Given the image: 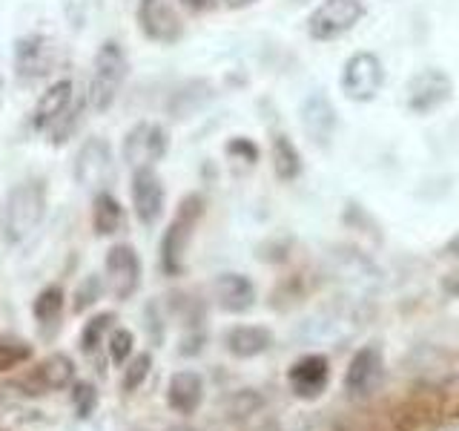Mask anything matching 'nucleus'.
<instances>
[{"instance_id": "obj_32", "label": "nucleus", "mask_w": 459, "mask_h": 431, "mask_svg": "<svg viewBox=\"0 0 459 431\" xmlns=\"http://www.w3.org/2000/svg\"><path fill=\"white\" fill-rule=\"evenodd\" d=\"M64 12H66V21L72 29H81L83 21H86V0H66L64 4Z\"/></svg>"}, {"instance_id": "obj_22", "label": "nucleus", "mask_w": 459, "mask_h": 431, "mask_svg": "<svg viewBox=\"0 0 459 431\" xmlns=\"http://www.w3.org/2000/svg\"><path fill=\"white\" fill-rule=\"evenodd\" d=\"M270 158H273V170H276V176L281 181H293L299 179V172H301V155L296 150V144L276 133L273 136V144H270Z\"/></svg>"}, {"instance_id": "obj_25", "label": "nucleus", "mask_w": 459, "mask_h": 431, "mask_svg": "<svg viewBox=\"0 0 459 431\" xmlns=\"http://www.w3.org/2000/svg\"><path fill=\"white\" fill-rule=\"evenodd\" d=\"M112 322H115L112 313H98V316H92V320L86 322L83 330H81V351L83 354H95V348H98L100 342H104V334L112 328Z\"/></svg>"}, {"instance_id": "obj_23", "label": "nucleus", "mask_w": 459, "mask_h": 431, "mask_svg": "<svg viewBox=\"0 0 459 431\" xmlns=\"http://www.w3.org/2000/svg\"><path fill=\"white\" fill-rule=\"evenodd\" d=\"M32 313H35V320L43 328L55 325L57 320H61V313H64V291H61V287H57V285L43 287V291L32 302Z\"/></svg>"}, {"instance_id": "obj_17", "label": "nucleus", "mask_w": 459, "mask_h": 431, "mask_svg": "<svg viewBox=\"0 0 459 431\" xmlns=\"http://www.w3.org/2000/svg\"><path fill=\"white\" fill-rule=\"evenodd\" d=\"M327 377H330V365L322 354H310V356H301L299 363L290 368L287 374V380H290L293 391L301 397V400H313L325 391L327 385Z\"/></svg>"}, {"instance_id": "obj_1", "label": "nucleus", "mask_w": 459, "mask_h": 431, "mask_svg": "<svg viewBox=\"0 0 459 431\" xmlns=\"http://www.w3.org/2000/svg\"><path fill=\"white\" fill-rule=\"evenodd\" d=\"M47 213V187L40 179H26L12 187L6 198V213H4V227L9 242H26L35 233Z\"/></svg>"}, {"instance_id": "obj_2", "label": "nucleus", "mask_w": 459, "mask_h": 431, "mask_svg": "<svg viewBox=\"0 0 459 431\" xmlns=\"http://www.w3.org/2000/svg\"><path fill=\"white\" fill-rule=\"evenodd\" d=\"M129 61L118 40H104L92 64V81H90V104L98 112H109L118 101V92L126 81Z\"/></svg>"}, {"instance_id": "obj_34", "label": "nucleus", "mask_w": 459, "mask_h": 431, "mask_svg": "<svg viewBox=\"0 0 459 431\" xmlns=\"http://www.w3.org/2000/svg\"><path fill=\"white\" fill-rule=\"evenodd\" d=\"M445 294H451V296H459V273H454V277L445 279Z\"/></svg>"}, {"instance_id": "obj_5", "label": "nucleus", "mask_w": 459, "mask_h": 431, "mask_svg": "<svg viewBox=\"0 0 459 431\" xmlns=\"http://www.w3.org/2000/svg\"><path fill=\"white\" fill-rule=\"evenodd\" d=\"M55 40L47 35H23L14 40V75L21 84H38L55 69Z\"/></svg>"}, {"instance_id": "obj_12", "label": "nucleus", "mask_w": 459, "mask_h": 431, "mask_svg": "<svg viewBox=\"0 0 459 431\" xmlns=\"http://www.w3.org/2000/svg\"><path fill=\"white\" fill-rule=\"evenodd\" d=\"M107 282L115 299H129L141 285V259L133 244H112L107 253Z\"/></svg>"}, {"instance_id": "obj_19", "label": "nucleus", "mask_w": 459, "mask_h": 431, "mask_svg": "<svg viewBox=\"0 0 459 431\" xmlns=\"http://www.w3.org/2000/svg\"><path fill=\"white\" fill-rule=\"evenodd\" d=\"M72 380H75V363L66 354H49L47 359H40L32 377H29V383L38 388V394L61 391V388L72 385Z\"/></svg>"}, {"instance_id": "obj_10", "label": "nucleus", "mask_w": 459, "mask_h": 431, "mask_svg": "<svg viewBox=\"0 0 459 431\" xmlns=\"http://www.w3.org/2000/svg\"><path fill=\"white\" fill-rule=\"evenodd\" d=\"M454 92V81L445 69L430 66L416 72L408 84V110L416 115H428L439 110L442 104H448Z\"/></svg>"}, {"instance_id": "obj_31", "label": "nucleus", "mask_w": 459, "mask_h": 431, "mask_svg": "<svg viewBox=\"0 0 459 431\" xmlns=\"http://www.w3.org/2000/svg\"><path fill=\"white\" fill-rule=\"evenodd\" d=\"M75 406H78V411H81V417H86L92 411V406H95V388L90 385V383H78L75 385Z\"/></svg>"}, {"instance_id": "obj_36", "label": "nucleus", "mask_w": 459, "mask_h": 431, "mask_svg": "<svg viewBox=\"0 0 459 431\" xmlns=\"http://www.w3.org/2000/svg\"><path fill=\"white\" fill-rule=\"evenodd\" d=\"M250 4H255V0H230V6H233V9H241V6H250Z\"/></svg>"}, {"instance_id": "obj_15", "label": "nucleus", "mask_w": 459, "mask_h": 431, "mask_svg": "<svg viewBox=\"0 0 459 431\" xmlns=\"http://www.w3.org/2000/svg\"><path fill=\"white\" fill-rule=\"evenodd\" d=\"M212 296L227 313H244L255 305V287L244 273H221L212 282Z\"/></svg>"}, {"instance_id": "obj_26", "label": "nucleus", "mask_w": 459, "mask_h": 431, "mask_svg": "<svg viewBox=\"0 0 459 431\" xmlns=\"http://www.w3.org/2000/svg\"><path fill=\"white\" fill-rule=\"evenodd\" d=\"M81 110H83L81 101H72V107L47 129V136H49L52 144H66V141L72 138V133H75V127H78V121H81Z\"/></svg>"}, {"instance_id": "obj_3", "label": "nucleus", "mask_w": 459, "mask_h": 431, "mask_svg": "<svg viewBox=\"0 0 459 431\" xmlns=\"http://www.w3.org/2000/svg\"><path fill=\"white\" fill-rule=\"evenodd\" d=\"M204 213V198L201 196H186L176 213V219L169 222L167 233L161 239V270L167 277H181L186 265V248H190L193 230Z\"/></svg>"}, {"instance_id": "obj_8", "label": "nucleus", "mask_w": 459, "mask_h": 431, "mask_svg": "<svg viewBox=\"0 0 459 431\" xmlns=\"http://www.w3.org/2000/svg\"><path fill=\"white\" fill-rule=\"evenodd\" d=\"M169 150V138L167 129L155 121H138L124 138V162L129 167H155Z\"/></svg>"}, {"instance_id": "obj_29", "label": "nucleus", "mask_w": 459, "mask_h": 431, "mask_svg": "<svg viewBox=\"0 0 459 431\" xmlns=\"http://www.w3.org/2000/svg\"><path fill=\"white\" fill-rule=\"evenodd\" d=\"M133 345H135V337L129 328H115L109 334V359L115 365H124L129 354H133Z\"/></svg>"}, {"instance_id": "obj_7", "label": "nucleus", "mask_w": 459, "mask_h": 431, "mask_svg": "<svg viewBox=\"0 0 459 431\" xmlns=\"http://www.w3.org/2000/svg\"><path fill=\"white\" fill-rule=\"evenodd\" d=\"M365 18L362 0H325V4L310 14L307 32L313 40H333Z\"/></svg>"}, {"instance_id": "obj_24", "label": "nucleus", "mask_w": 459, "mask_h": 431, "mask_svg": "<svg viewBox=\"0 0 459 431\" xmlns=\"http://www.w3.org/2000/svg\"><path fill=\"white\" fill-rule=\"evenodd\" d=\"M100 296H104V279H100L98 273H90V277H83V279H81V285L75 287V299H72V311H75V313L90 311Z\"/></svg>"}, {"instance_id": "obj_33", "label": "nucleus", "mask_w": 459, "mask_h": 431, "mask_svg": "<svg viewBox=\"0 0 459 431\" xmlns=\"http://www.w3.org/2000/svg\"><path fill=\"white\" fill-rule=\"evenodd\" d=\"M215 4H221V0H184V6H186V9H193V12L212 9Z\"/></svg>"}, {"instance_id": "obj_18", "label": "nucleus", "mask_w": 459, "mask_h": 431, "mask_svg": "<svg viewBox=\"0 0 459 431\" xmlns=\"http://www.w3.org/2000/svg\"><path fill=\"white\" fill-rule=\"evenodd\" d=\"M167 402L176 414H195L204 402V380L198 371H176L167 385Z\"/></svg>"}, {"instance_id": "obj_20", "label": "nucleus", "mask_w": 459, "mask_h": 431, "mask_svg": "<svg viewBox=\"0 0 459 431\" xmlns=\"http://www.w3.org/2000/svg\"><path fill=\"white\" fill-rule=\"evenodd\" d=\"M227 351L238 359H253L258 354H264L273 345V334L264 325H236L227 330L224 337Z\"/></svg>"}, {"instance_id": "obj_4", "label": "nucleus", "mask_w": 459, "mask_h": 431, "mask_svg": "<svg viewBox=\"0 0 459 431\" xmlns=\"http://www.w3.org/2000/svg\"><path fill=\"white\" fill-rule=\"evenodd\" d=\"M385 84V66L373 52H356L348 57V64L342 69V92L351 101L368 104L379 92Z\"/></svg>"}, {"instance_id": "obj_13", "label": "nucleus", "mask_w": 459, "mask_h": 431, "mask_svg": "<svg viewBox=\"0 0 459 431\" xmlns=\"http://www.w3.org/2000/svg\"><path fill=\"white\" fill-rule=\"evenodd\" d=\"M382 371H385L382 351L377 345H365V348H359L353 354L348 371H344V388H348V394L353 397H368L377 391Z\"/></svg>"}, {"instance_id": "obj_16", "label": "nucleus", "mask_w": 459, "mask_h": 431, "mask_svg": "<svg viewBox=\"0 0 459 431\" xmlns=\"http://www.w3.org/2000/svg\"><path fill=\"white\" fill-rule=\"evenodd\" d=\"M72 101H75V84H72L69 78L55 81L49 90L38 98L35 112H32V127L38 129V133H47V129L72 107Z\"/></svg>"}, {"instance_id": "obj_37", "label": "nucleus", "mask_w": 459, "mask_h": 431, "mask_svg": "<svg viewBox=\"0 0 459 431\" xmlns=\"http://www.w3.org/2000/svg\"><path fill=\"white\" fill-rule=\"evenodd\" d=\"M0 104H4V78H0Z\"/></svg>"}, {"instance_id": "obj_30", "label": "nucleus", "mask_w": 459, "mask_h": 431, "mask_svg": "<svg viewBox=\"0 0 459 431\" xmlns=\"http://www.w3.org/2000/svg\"><path fill=\"white\" fill-rule=\"evenodd\" d=\"M227 155H236V158H241V162L253 164V162H258V147L250 138H230L227 141Z\"/></svg>"}, {"instance_id": "obj_6", "label": "nucleus", "mask_w": 459, "mask_h": 431, "mask_svg": "<svg viewBox=\"0 0 459 431\" xmlns=\"http://www.w3.org/2000/svg\"><path fill=\"white\" fill-rule=\"evenodd\" d=\"M115 176V155H112V144L107 138H86L81 144V150L75 155V179L86 190H107V184Z\"/></svg>"}, {"instance_id": "obj_9", "label": "nucleus", "mask_w": 459, "mask_h": 431, "mask_svg": "<svg viewBox=\"0 0 459 431\" xmlns=\"http://www.w3.org/2000/svg\"><path fill=\"white\" fill-rule=\"evenodd\" d=\"M135 21L143 38H150L152 43H164V47L184 35V23L172 0H138Z\"/></svg>"}, {"instance_id": "obj_14", "label": "nucleus", "mask_w": 459, "mask_h": 431, "mask_svg": "<svg viewBox=\"0 0 459 431\" xmlns=\"http://www.w3.org/2000/svg\"><path fill=\"white\" fill-rule=\"evenodd\" d=\"M301 127H305L310 141H316L319 147H327L330 144L336 129V110L325 92H313L305 98V104H301Z\"/></svg>"}, {"instance_id": "obj_27", "label": "nucleus", "mask_w": 459, "mask_h": 431, "mask_svg": "<svg viewBox=\"0 0 459 431\" xmlns=\"http://www.w3.org/2000/svg\"><path fill=\"white\" fill-rule=\"evenodd\" d=\"M32 356V348L21 339H12V337H0V371H12L23 365L26 359Z\"/></svg>"}, {"instance_id": "obj_11", "label": "nucleus", "mask_w": 459, "mask_h": 431, "mask_svg": "<svg viewBox=\"0 0 459 431\" xmlns=\"http://www.w3.org/2000/svg\"><path fill=\"white\" fill-rule=\"evenodd\" d=\"M164 181L155 172V167H135L133 170V207L143 227L158 224L164 216Z\"/></svg>"}, {"instance_id": "obj_28", "label": "nucleus", "mask_w": 459, "mask_h": 431, "mask_svg": "<svg viewBox=\"0 0 459 431\" xmlns=\"http://www.w3.org/2000/svg\"><path fill=\"white\" fill-rule=\"evenodd\" d=\"M152 371V356L150 354H138L126 363L124 368V391H138V388L147 383Z\"/></svg>"}, {"instance_id": "obj_21", "label": "nucleus", "mask_w": 459, "mask_h": 431, "mask_svg": "<svg viewBox=\"0 0 459 431\" xmlns=\"http://www.w3.org/2000/svg\"><path fill=\"white\" fill-rule=\"evenodd\" d=\"M92 227L98 236H115L124 227V207L109 190H100L92 198Z\"/></svg>"}, {"instance_id": "obj_35", "label": "nucleus", "mask_w": 459, "mask_h": 431, "mask_svg": "<svg viewBox=\"0 0 459 431\" xmlns=\"http://www.w3.org/2000/svg\"><path fill=\"white\" fill-rule=\"evenodd\" d=\"M448 253L459 259V233H456V236H454V239L448 242Z\"/></svg>"}]
</instances>
